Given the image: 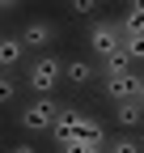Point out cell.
I'll use <instances>...</instances> for the list:
<instances>
[{
  "mask_svg": "<svg viewBox=\"0 0 144 153\" xmlns=\"http://www.w3.org/2000/svg\"><path fill=\"white\" fill-rule=\"evenodd\" d=\"M60 81H64V60H60L55 51H43L38 60L30 64V85L47 98L51 89H60Z\"/></svg>",
  "mask_w": 144,
  "mask_h": 153,
  "instance_id": "cell-1",
  "label": "cell"
},
{
  "mask_svg": "<svg viewBox=\"0 0 144 153\" xmlns=\"http://www.w3.org/2000/svg\"><path fill=\"white\" fill-rule=\"evenodd\" d=\"M55 119H60V102L51 98H34L30 106H21V115H17V123H21L26 132H51L55 128Z\"/></svg>",
  "mask_w": 144,
  "mask_h": 153,
  "instance_id": "cell-2",
  "label": "cell"
},
{
  "mask_svg": "<svg viewBox=\"0 0 144 153\" xmlns=\"http://www.w3.org/2000/svg\"><path fill=\"white\" fill-rule=\"evenodd\" d=\"M89 51L93 55H115V51H123V34H119V26L115 22H89Z\"/></svg>",
  "mask_w": 144,
  "mask_h": 153,
  "instance_id": "cell-3",
  "label": "cell"
},
{
  "mask_svg": "<svg viewBox=\"0 0 144 153\" xmlns=\"http://www.w3.org/2000/svg\"><path fill=\"white\" fill-rule=\"evenodd\" d=\"M17 38H21V47L26 51H51V47H55V26H51V22H21V30H17Z\"/></svg>",
  "mask_w": 144,
  "mask_h": 153,
  "instance_id": "cell-4",
  "label": "cell"
},
{
  "mask_svg": "<svg viewBox=\"0 0 144 153\" xmlns=\"http://www.w3.org/2000/svg\"><path fill=\"white\" fill-rule=\"evenodd\" d=\"M140 89V72H119V76H102V94L110 102H127Z\"/></svg>",
  "mask_w": 144,
  "mask_h": 153,
  "instance_id": "cell-5",
  "label": "cell"
},
{
  "mask_svg": "<svg viewBox=\"0 0 144 153\" xmlns=\"http://www.w3.org/2000/svg\"><path fill=\"white\" fill-rule=\"evenodd\" d=\"M26 60V47H21V38H17V34H4V38H0V68H17V64H21Z\"/></svg>",
  "mask_w": 144,
  "mask_h": 153,
  "instance_id": "cell-6",
  "label": "cell"
},
{
  "mask_svg": "<svg viewBox=\"0 0 144 153\" xmlns=\"http://www.w3.org/2000/svg\"><path fill=\"white\" fill-rule=\"evenodd\" d=\"M64 81L68 85H89V81H98V68L89 60H68L64 64Z\"/></svg>",
  "mask_w": 144,
  "mask_h": 153,
  "instance_id": "cell-7",
  "label": "cell"
},
{
  "mask_svg": "<svg viewBox=\"0 0 144 153\" xmlns=\"http://www.w3.org/2000/svg\"><path fill=\"white\" fill-rule=\"evenodd\" d=\"M115 123H119V128H140V123H144V106H140L136 98L115 102Z\"/></svg>",
  "mask_w": 144,
  "mask_h": 153,
  "instance_id": "cell-8",
  "label": "cell"
},
{
  "mask_svg": "<svg viewBox=\"0 0 144 153\" xmlns=\"http://www.w3.org/2000/svg\"><path fill=\"white\" fill-rule=\"evenodd\" d=\"M119 34H144V4H132L123 13V22H115Z\"/></svg>",
  "mask_w": 144,
  "mask_h": 153,
  "instance_id": "cell-9",
  "label": "cell"
},
{
  "mask_svg": "<svg viewBox=\"0 0 144 153\" xmlns=\"http://www.w3.org/2000/svg\"><path fill=\"white\" fill-rule=\"evenodd\" d=\"M119 72H132L127 51H115V55H106V60H102V76H119Z\"/></svg>",
  "mask_w": 144,
  "mask_h": 153,
  "instance_id": "cell-10",
  "label": "cell"
},
{
  "mask_svg": "<svg viewBox=\"0 0 144 153\" xmlns=\"http://www.w3.org/2000/svg\"><path fill=\"white\" fill-rule=\"evenodd\" d=\"M123 51H127V60H144V34H123Z\"/></svg>",
  "mask_w": 144,
  "mask_h": 153,
  "instance_id": "cell-11",
  "label": "cell"
},
{
  "mask_svg": "<svg viewBox=\"0 0 144 153\" xmlns=\"http://www.w3.org/2000/svg\"><path fill=\"white\" fill-rule=\"evenodd\" d=\"M102 153H140V149H136L132 136H115V140H106V145H102Z\"/></svg>",
  "mask_w": 144,
  "mask_h": 153,
  "instance_id": "cell-12",
  "label": "cell"
},
{
  "mask_svg": "<svg viewBox=\"0 0 144 153\" xmlns=\"http://www.w3.org/2000/svg\"><path fill=\"white\" fill-rule=\"evenodd\" d=\"M13 98H17V81H13L9 72H0V106H4V102H13Z\"/></svg>",
  "mask_w": 144,
  "mask_h": 153,
  "instance_id": "cell-13",
  "label": "cell"
},
{
  "mask_svg": "<svg viewBox=\"0 0 144 153\" xmlns=\"http://www.w3.org/2000/svg\"><path fill=\"white\" fill-rule=\"evenodd\" d=\"M72 13H76V17H93L98 4H93V0H72Z\"/></svg>",
  "mask_w": 144,
  "mask_h": 153,
  "instance_id": "cell-14",
  "label": "cell"
},
{
  "mask_svg": "<svg viewBox=\"0 0 144 153\" xmlns=\"http://www.w3.org/2000/svg\"><path fill=\"white\" fill-rule=\"evenodd\" d=\"M9 153H38V149H34V145H30V140H17V145H13V149H9Z\"/></svg>",
  "mask_w": 144,
  "mask_h": 153,
  "instance_id": "cell-15",
  "label": "cell"
},
{
  "mask_svg": "<svg viewBox=\"0 0 144 153\" xmlns=\"http://www.w3.org/2000/svg\"><path fill=\"white\" fill-rule=\"evenodd\" d=\"M136 102L144 106V76H140V89H136Z\"/></svg>",
  "mask_w": 144,
  "mask_h": 153,
  "instance_id": "cell-16",
  "label": "cell"
},
{
  "mask_svg": "<svg viewBox=\"0 0 144 153\" xmlns=\"http://www.w3.org/2000/svg\"><path fill=\"white\" fill-rule=\"evenodd\" d=\"M136 149H140V153H144V132H140V136H136Z\"/></svg>",
  "mask_w": 144,
  "mask_h": 153,
  "instance_id": "cell-17",
  "label": "cell"
},
{
  "mask_svg": "<svg viewBox=\"0 0 144 153\" xmlns=\"http://www.w3.org/2000/svg\"><path fill=\"white\" fill-rule=\"evenodd\" d=\"M0 13H9V4H0Z\"/></svg>",
  "mask_w": 144,
  "mask_h": 153,
  "instance_id": "cell-18",
  "label": "cell"
}]
</instances>
